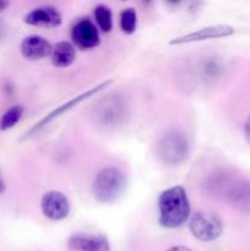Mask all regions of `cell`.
Here are the masks:
<instances>
[{
    "label": "cell",
    "instance_id": "ffe728a7",
    "mask_svg": "<svg viewBox=\"0 0 250 251\" xmlns=\"http://www.w3.org/2000/svg\"><path fill=\"white\" fill-rule=\"evenodd\" d=\"M4 190H5V183L4 180H2L1 176H0V194L4 193Z\"/></svg>",
    "mask_w": 250,
    "mask_h": 251
},
{
    "label": "cell",
    "instance_id": "52a82bcc",
    "mask_svg": "<svg viewBox=\"0 0 250 251\" xmlns=\"http://www.w3.org/2000/svg\"><path fill=\"white\" fill-rule=\"evenodd\" d=\"M43 215L50 221H63L70 213V202L60 191H48L41 201Z\"/></svg>",
    "mask_w": 250,
    "mask_h": 251
},
{
    "label": "cell",
    "instance_id": "ba28073f",
    "mask_svg": "<svg viewBox=\"0 0 250 251\" xmlns=\"http://www.w3.org/2000/svg\"><path fill=\"white\" fill-rule=\"evenodd\" d=\"M71 39L77 48L92 49L100 44V33L91 20L82 19L76 22L71 28Z\"/></svg>",
    "mask_w": 250,
    "mask_h": 251
},
{
    "label": "cell",
    "instance_id": "8992f818",
    "mask_svg": "<svg viewBox=\"0 0 250 251\" xmlns=\"http://www.w3.org/2000/svg\"><path fill=\"white\" fill-rule=\"evenodd\" d=\"M110 83H112V81H110V80L105 81V82L100 83V85L96 86V87L91 88V90H88V91H86V92L81 93V95L76 96L75 98L70 100H69V102H66V103H64V104H61L60 107H58V108H56V109H54L53 112L49 113L48 115H46V117H44L43 119L41 120V122L37 123V124L34 125V126L32 127V129L29 130L28 132H26V134L24 135V139H27V137H28V136L33 135L34 132L39 131V130H41L42 127H44V126H46V125H48L49 123L53 122V120L56 119V118H58V117H60L61 114H64V113H65V112L70 110L71 108H74V107H76V105H77V104H80V103L82 102V100H85L86 98L92 97L93 95H96V93H98V92H100V91H102L103 88H107L108 86L110 85Z\"/></svg>",
    "mask_w": 250,
    "mask_h": 251
},
{
    "label": "cell",
    "instance_id": "4fadbf2b",
    "mask_svg": "<svg viewBox=\"0 0 250 251\" xmlns=\"http://www.w3.org/2000/svg\"><path fill=\"white\" fill-rule=\"evenodd\" d=\"M50 58L51 63L58 68H68L75 61V47L69 42H59L53 46Z\"/></svg>",
    "mask_w": 250,
    "mask_h": 251
},
{
    "label": "cell",
    "instance_id": "8fae6325",
    "mask_svg": "<svg viewBox=\"0 0 250 251\" xmlns=\"http://www.w3.org/2000/svg\"><path fill=\"white\" fill-rule=\"evenodd\" d=\"M68 251H110V245L103 234L81 233L69 238Z\"/></svg>",
    "mask_w": 250,
    "mask_h": 251
},
{
    "label": "cell",
    "instance_id": "9c48e42d",
    "mask_svg": "<svg viewBox=\"0 0 250 251\" xmlns=\"http://www.w3.org/2000/svg\"><path fill=\"white\" fill-rule=\"evenodd\" d=\"M234 33V28L232 26H227V25H216V26H208L203 27V28L198 29L191 33L184 34L181 37H176V38L172 39L169 42L171 46H179V44L185 43H194V42H201L207 41V39H217V38H225V37H229Z\"/></svg>",
    "mask_w": 250,
    "mask_h": 251
},
{
    "label": "cell",
    "instance_id": "9a60e30c",
    "mask_svg": "<svg viewBox=\"0 0 250 251\" xmlns=\"http://www.w3.org/2000/svg\"><path fill=\"white\" fill-rule=\"evenodd\" d=\"M95 17L100 31L110 32L113 28V16L109 7L105 5H98L95 9Z\"/></svg>",
    "mask_w": 250,
    "mask_h": 251
},
{
    "label": "cell",
    "instance_id": "3957f363",
    "mask_svg": "<svg viewBox=\"0 0 250 251\" xmlns=\"http://www.w3.org/2000/svg\"><path fill=\"white\" fill-rule=\"evenodd\" d=\"M156 156L164 166L176 167L183 163L189 153L185 135L176 130L166 132L156 145Z\"/></svg>",
    "mask_w": 250,
    "mask_h": 251
},
{
    "label": "cell",
    "instance_id": "7c38bea8",
    "mask_svg": "<svg viewBox=\"0 0 250 251\" xmlns=\"http://www.w3.org/2000/svg\"><path fill=\"white\" fill-rule=\"evenodd\" d=\"M20 50L24 58L34 61L50 56L53 46L44 37L32 34V36L25 37L20 46Z\"/></svg>",
    "mask_w": 250,
    "mask_h": 251
},
{
    "label": "cell",
    "instance_id": "6da1fadb",
    "mask_svg": "<svg viewBox=\"0 0 250 251\" xmlns=\"http://www.w3.org/2000/svg\"><path fill=\"white\" fill-rule=\"evenodd\" d=\"M158 222L166 229L181 227L190 218L191 207L183 186L176 185L167 189L158 198Z\"/></svg>",
    "mask_w": 250,
    "mask_h": 251
},
{
    "label": "cell",
    "instance_id": "30bf717a",
    "mask_svg": "<svg viewBox=\"0 0 250 251\" xmlns=\"http://www.w3.org/2000/svg\"><path fill=\"white\" fill-rule=\"evenodd\" d=\"M24 21L29 26L42 27V28H55V27L60 26L63 19L56 7L46 5V6L37 7V9L29 11L25 16Z\"/></svg>",
    "mask_w": 250,
    "mask_h": 251
},
{
    "label": "cell",
    "instance_id": "7a4b0ae2",
    "mask_svg": "<svg viewBox=\"0 0 250 251\" xmlns=\"http://www.w3.org/2000/svg\"><path fill=\"white\" fill-rule=\"evenodd\" d=\"M126 189V176L117 167H105L96 176L93 195L100 203H113Z\"/></svg>",
    "mask_w": 250,
    "mask_h": 251
},
{
    "label": "cell",
    "instance_id": "2e32d148",
    "mask_svg": "<svg viewBox=\"0 0 250 251\" xmlns=\"http://www.w3.org/2000/svg\"><path fill=\"white\" fill-rule=\"evenodd\" d=\"M137 27V14L135 9L127 7L120 14V29L126 34H132Z\"/></svg>",
    "mask_w": 250,
    "mask_h": 251
},
{
    "label": "cell",
    "instance_id": "d6986e66",
    "mask_svg": "<svg viewBox=\"0 0 250 251\" xmlns=\"http://www.w3.org/2000/svg\"><path fill=\"white\" fill-rule=\"evenodd\" d=\"M7 6H9V2H7V1H1V0H0V12L4 11V10L6 9Z\"/></svg>",
    "mask_w": 250,
    "mask_h": 251
},
{
    "label": "cell",
    "instance_id": "e0dca14e",
    "mask_svg": "<svg viewBox=\"0 0 250 251\" xmlns=\"http://www.w3.org/2000/svg\"><path fill=\"white\" fill-rule=\"evenodd\" d=\"M244 136H245V140L248 141V144H250V115L248 117L247 122H245V125H244Z\"/></svg>",
    "mask_w": 250,
    "mask_h": 251
},
{
    "label": "cell",
    "instance_id": "ac0fdd59",
    "mask_svg": "<svg viewBox=\"0 0 250 251\" xmlns=\"http://www.w3.org/2000/svg\"><path fill=\"white\" fill-rule=\"evenodd\" d=\"M167 251H193V250H190L189 248H186V247H181V245H179V247L171 248V249H168Z\"/></svg>",
    "mask_w": 250,
    "mask_h": 251
},
{
    "label": "cell",
    "instance_id": "5b68a950",
    "mask_svg": "<svg viewBox=\"0 0 250 251\" xmlns=\"http://www.w3.org/2000/svg\"><path fill=\"white\" fill-rule=\"evenodd\" d=\"M213 188L225 194L228 202L240 212H250V181L244 178L233 179L223 176Z\"/></svg>",
    "mask_w": 250,
    "mask_h": 251
},
{
    "label": "cell",
    "instance_id": "277c9868",
    "mask_svg": "<svg viewBox=\"0 0 250 251\" xmlns=\"http://www.w3.org/2000/svg\"><path fill=\"white\" fill-rule=\"evenodd\" d=\"M189 228L196 239L208 243L218 239L222 235L225 226L220 216L216 213L199 211L190 217Z\"/></svg>",
    "mask_w": 250,
    "mask_h": 251
},
{
    "label": "cell",
    "instance_id": "5bb4252c",
    "mask_svg": "<svg viewBox=\"0 0 250 251\" xmlns=\"http://www.w3.org/2000/svg\"><path fill=\"white\" fill-rule=\"evenodd\" d=\"M22 114H24V107L22 105H14L10 109H7L2 114V117L0 118V130L6 131V130L14 127L20 122Z\"/></svg>",
    "mask_w": 250,
    "mask_h": 251
}]
</instances>
